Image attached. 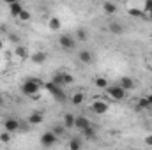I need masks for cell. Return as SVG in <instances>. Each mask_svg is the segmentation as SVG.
Listing matches in <instances>:
<instances>
[{
  "label": "cell",
  "mask_w": 152,
  "mask_h": 150,
  "mask_svg": "<svg viewBox=\"0 0 152 150\" xmlns=\"http://www.w3.org/2000/svg\"><path fill=\"white\" fill-rule=\"evenodd\" d=\"M44 87V83L37 79V78H28L23 81L21 85V92L23 95H28V97H39V88Z\"/></svg>",
  "instance_id": "6da1fadb"
},
{
  "label": "cell",
  "mask_w": 152,
  "mask_h": 150,
  "mask_svg": "<svg viewBox=\"0 0 152 150\" xmlns=\"http://www.w3.org/2000/svg\"><path fill=\"white\" fill-rule=\"evenodd\" d=\"M44 88H46V90H48V92H50L58 103H66L67 97H66V94H64V90H62L60 87H57V85H53L51 81H48V83H44Z\"/></svg>",
  "instance_id": "7a4b0ae2"
},
{
  "label": "cell",
  "mask_w": 152,
  "mask_h": 150,
  "mask_svg": "<svg viewBox=\"0 0 152 150\" xmlns=\"http://www.w3.org/2000/svg\"><path fill=\"white\" fill-rule=\"evenodd\" d=\"M39 141H41V147H44V149H51V147H55V145L58 143V138H57L51 131H46V133L41 134Z\"/></svg>",
  "instance_id": "3957f363"
},
{
  "label": "cell",
  "mask_w": 152,
  "mask_h": 150,
  "mask_svg": "<svg viewBox=\"0 0 152 150\" xmlns=\"http://www.w3.org/2000/svg\"><path fill=\"white\" fill-rule=\"evenodd\" d=\"M106 94L110 95L112 101H124V99H126V90L120 88L118 85H110V87L106 88Z\"/></svg>",
  "instance_id": "277c9868"
},
{
  "label": "cell",
  "mask_w": 152,
  "mask_h": 150,
  "mask_svg": "<svg viewBox=\"0 0 152 150\" xmlns=\"http://www.w3.org/2000/svg\"><path fill=\"white\" fill-rule=\"evenodd\" d=\"M90 110H92V113H96V115H104V113H108L110 106H108V103H106V101L96 99V101L90 104Z\"/></svg>",
  "instance_id": "5b68a950"
},
{
  "label": "cell",
  "mask_w": 152,
  "mask_h": 150,
  "mask_svg": "<svg viewBox=\"0 0 152 150\" xmlns=\"http://www.w3.org/2000/svg\"><path fill=\"white\" fill-rule=\"evenodd\" d=\"M58 44L64 48V50H75L76 48V39L73 36H69V34H62L60 37H58Z\"/></svg>",
  "instance_id": "8992f818"
},
{
  "label": "cell",
  "mask_w": 152,
  "mask_h": 150,
  "mask_svg": "<svg viewBox=\"0 0 152 150\" xmlns=\"http://www.w3.org/2000/svg\"><path fill=\"white\" fill-rule=\"evenodd\" d=\"M4 129H5V133H9V134L20 131V120H16V118H5V120H4Z\"/></svg>",
  "instance_id": "52a82bcc"
},
{
  "label": "cell",
  "mask_w": 152,
  "mask_h": 150,
  "mask_svg": "<svg viewBox=\"0 0 152 150\" xmlns=\"http://www.w3.org/2000/svg\"><path fill=\"white\" fill-rule=\"evenodd\" d=\"M92 124H90V120L85 117V115H78V117H75V127L78 129V131H85L87 127H90Z\"/></svg>",
  "instance_id": "ba28073f"
},
{
  "label": "cell",
  "mask_w": 152,
  "mask_h": 150,
  "mask_svg": "<svg viewBox=\"0 0 152 150\" xmlns=\"http://www.w3.org/2000/svg\"><path fill=\"white\" fill-rule=\"evenodd\" d=\"M117 85H118L120 88H124L126 92H127V90H133V88L136 87V85H134V79H133L131 76H122V78L118 79V83H117Z\"/></svg>",
  "instance_id": "9c48e42d"
},
{
  "label": "cell",
  "mask_w": 152,
  "mask_h": 150,
  "mask_svg": "<svg viewBox=\"0 0 152 150\" xmlns=\"http://www.w3.org/2000/svg\"><path fill=\"white\" fill-rule=\"evenodd\" d=\"M78 60L81 62V64H92L94 62V53L92 51H88V50H81L80 53H78Z\"/></svg>",
  "instance_id": "30bf717a"
},
{
  "label": "cell",
  "mask_w": 152,
  "mask_h": 150,
  "mask_svg": "<svg viewBox=\"0 0 152 150\" xmlns=\"http://www.w3.org/2000/svg\"><path fill=\"white\" fill-rule=\"evenodd\" d=\"M7 5H9V14H11L12 18H18V16L21 14V11L25 9L20 2H9Z\"/></svg>",
  "instance_id": "8fae6325"
},
{
  "label": "cell",
  "mask_w": 152,
  "mask_h": 150,
  "mask_svg": "<svg viewBox=\"0 0 152 150\" xmlns=\"http://www.w3.org/2000/svg\"><path fill=\"white\" fill-rule=\"evenodd\" d=\"M48 28H50L51 32H58V30L62 28V20H60L58 16H51V18L48 20Z\"/></svg>",
  "instance_id": "7c38bea8"
},
{
  "label": "cell",
  "mask_w": 152,
  "mask_h": 150,
  "mask_svg": "<svg viewBox=\"0 0 152 150\" xmlns=\"http://www.w3.org/2000/svg\"><path fill=\"white\" fill-rule=\"evenodd\" d=\"M44 122V115L41 111H34L28 115V125H39Z\"/></svg>",
  "instance_id": "4fadbf2b"
},
{
  "label": "cell",
  "mask_w": 152,
  "mask_h": 150,
  "mask_svg": "<svg viewBox=\"0 0 152 150\" xmlns=\"http://www.w3.org/2000/svg\"><path fill=\"white\" fill-rule=\"evenodd\" d=\"M62 125H64L66 129H73V127H75V115H73V113H64V117H62Z\"/></svg>",
  "instance_id": "5bb4252c"
},
{
  "label": "cell",
  "mask_w": 152,
  "mask_h": 150,
  "mask_svg": "<svg viewBox=\"0 0 152 150\" xmlns=\"http://www.w3.org/2000/svg\"><path fill=\"white\" fill-rule=\"evenodd\" d=\"M14 55L20 58V60H27L30 55H28V51H27V48L25 46H21V44H18L16 48H14Z\"/></svg>",
  "instance_id": "9a60e30c"
},
{
  "label": "cell",
  "mask_w": 152,
  "mask_h": 150,
  "mask_svg": "<svg viewBox=\"0 0 152 150\" xmlns=\"http://www.w3.org/2000/svg\"><path fill=\"white\" fill-rule=\"evenodd\" d=\"M30 60H32L34 64L41 66V64H44V62H46V53H44V51H36L34 55H30Z\"/></svg>",
  "instance_id": "2e32d148"
},
{
  "label": "cell",
  "mask_w": 152,
  "mask_h": 150,
  "mask_svg": "<svg viewBox=\"0 0 152 150\" xmlns=\"http://www.w3.org/2000/svg\"><path fill=\"white\" fill-rule=\"evenodd\" d=\"M62 74H64V71H57V73L53 74V78H51V83L57 85V87H60V88L66 87V85H64V76Z\"/></svg>",
  "instance_id": "e0dca14e"
},
{
  "label": "cell",
  "mask_w": 152,
  "mask_h": 150,
  "mask_svg": "<svg viewBox=\"0 0 152 150\" xmlns=\"http://www.w3.org/2000/svg\"><path fill=\"white\" fill-rule=\"evenodd\" d=\"M81 133H83V136H85L87 140H90V141H96V140H97L96 127H92V125H90V127H87V129H85V131H81Z\"/></svg>",
  "instance_id": "ac0fdd59"
},
{
  "label": "cell",
  "mask_w": 152,
  "mask_h": 150,
  "mask_svg": "<svg viewBox=\"0 0 152 150\" xmlns=\"http://www.w3.org/2000/svg\"><path fill=\"white\" fill-rule=\"evenodd\" d=\"M75 39L80 41V42H85V41L88 39V32H87L83 27H78V28H76V37Z\"/></svg>",
  "instance_id": "d6986e66"
},
{
  "label": "cell",
  "mask_w": 152,
  "mask_h": 150,
  "mask_svg": "<svg viewBox=\"0 0 152 150\" xmlns=\"http://www.w3.org/2000/svg\"><path fill=\"white\" fill-rule=\"evenodd\" d=\"M67 147H69V150H81L83 149V143H81L80 138H71L69 143H67Z\"/></svg>",
  "instance_id": "ffe728a7"
},
{
  "label": "cell",
  "mask_w": 152,
  "mask_h": 150,
  "mask_svg": "<svg viewBox=\"0 0 152 150\" xmlns=\"http://www.w3.org/2000/svg\"><path fill=\"white\" fill-rule=\"evenodd\" d=\"M94 85L97 87V88H103V90H106L110 85H108V79L106 78H103V76H99V78H96L94 79Z\"/></svg>",
  "instance_id": "44dd1931"
},
{
  "label": "cell",
  "mask_w": 152,
  "mask_h": 150,
  "mask_svg": "<svg viewBox=\"0 0 152 150\" xmlns=\"http://www.w3.org/2000/svg\"><path fill=\"white\" fill-rule=\"evenodd\" d=\"M117 9H118V7L115 5L113 2H104V4H103V11H104L106 14H115Z\"/></svg>",
  "instance_id": "7402d4cb"
},
{
  "label": "cell",
  "mask_w": 152,
  "mask_h": 150,
  "mask_svg": "<svg viewBox=\"0 0 152 150\" xmlns=\"http://www.w3.org/2000/svg\"><path fill=\"white\" fill-rule=\"evenodd\" d=\"M108 28H110V32H112V34H117V36H120V34L124 32V27H122L120 23H117V21L110 23V27H108Z\"/></svg>",
  "instance_id": "603a6c76"
},
{
  "label": "cell",
  "mask_w": 152,
  "mask_h": 150,
  "mask_svg": "<svg viewBox=\"0 0 152 150\" xmlns=\"http://www.w3.org/2000/svg\"><path fill=\"white\" fill-rule=\"evenodd\" d=\"M138 110H152L147 97H138Z\"/></svg>",
  "instance_id": "cb8c5ba5"
},
{
  "label": "cell",
  "mask_w": 152,
  "mask_h": 150,
  "mask_svg": "<svg viewBox=\"0 0 152 150\" xmlns=\"http://www.w3.org/2000/svg\"><path fill=\"white\" fill-rule=\"evenodd\" d=\"M83 101H85V94H83V92H76V94H73V104H75V106H80Z\"/></svg>",
  "instance_id": "d4e9b609"
},
{
  "label": "cell",
  "mask_w": 152,
  "mask_h": 150,
  "mask_svg": "<svg viewBox=\"0 0 152 150\" xmlns=\"http://www.w3.org/2000/svg\"><path fill=\"white\" fill-rule=\"evenodd\" d=\"M51 133H53L57 138H60V136H64V134H66V127H64V125H60V124H58V125H53Z\"/></svg>",
  "instance_id": "484cf974"
},
{
  "label": "cell",
  "mask_w": 152,
  "mask_h": 150,
  "mask_svg": "<svg viewBox=\"0 0 152 150\" xmlns=\"http://www.w3.org/2000/svg\"><path fill=\"white\" fill-rule=\"evenodd\" d=\"M129 14H131L133 18H147L145 12H143L142 9H136V7H131V9H129Z\"/></svg>",
  "instance_id": "4316f807"
},
{
  "label": "cell",
  "mask_w": 152,
  "mask_h": 150,
  "mask_svg": "<svg viewBox=\"0 0 152 150\" xmlns=\"http://www.w3.org/2000/svg\"><path fill=\"white\" fill-rule=\"evenodd\" d=\"M30 18H32V14H30V11H27V9H23V11H21V14L18 16V20H20V21H23V23L30 21Z\"/></svg>",
  "instance_id": "83f0119b"
},
{
  "label": "cell",
  "mask_w": 152,
  "mask_h": 150,
  "mask_svg": "<svg viewBox=\"0 0 152 150\" xmlns=\"http://www.w3.org/2000/svg\"><path fill=\"white\" fill-rule=\"evenodd\" d=\"M142 11L145 12V16L151 12L152 11V0H145V2H143V9H142Z\"/></svg>",
  "instance_id": "f1b7e54d"
},
{
  "label": "cell",
  "mask_w": 152,
  "mask_h": 150,
  "mask_svg": "<svg viewBox=\"0 0 152 150\" xmlns=\"http://www.w3.org/2000/svg\"><path fill=\"white\" fill-rule=\"evenodd\" d=\"M62 76H64V85H71V83L75 81V78L69 74V73H64Z\"/></svg>",
  "instance_id": "f546056e"
},
{
  "label": "cell",
  "mask_w": 152,
  "mask_h": 150,
  "mask_svg": "<svg viewBox=\"0 0 152 150\" xmlns=\"http://www.w3.org/2000/svg\"><path fill=\"white\" fill-rule=\"evenodd\" d=\"M0 141L9 143V141H11V134H9V133H2V134H0Z\"/></svg>",
  "instance_id": "4dcf8cb0"
},
{
  "label": "cell",
  "mask_w": 152,
  "mask_h": 150,
  "mask_svg": "<svg viewBox=\"0 0 152 150\" xmlns=\"http://www.w3.org/2000/svg\"><path fill=\"white\" fill-rule=\"evenodd\" d=\"M9 41L14 42V44L18 46V44H20V36H16V34H9Z\"/></svg>",
  "instance_id": "1f68e13d"
},
{
  "label": "cell",
  "mask_w": 152,
  "mask_h": 150,
  "mask_svg": "<svg viewBox=\"0 0 152 150\" xmlns=\"http://www.w3.org/2000/svg\"><path fill=\"white\" fill-rule=\"evenodd\" d=\"M145 145H147V147H152V134L145 136Z\"/></svg>",
  "instance_id": "d6a6232c"
},
{
  "label": "cell",
  "mask_w": 152,
  "mask_h": 150,
  "mask_svg": "<svg viewBox=\"0 0 152 150\" xmlns=\"http://www.w3.org/2000/svg\"><path fill=\"white\" fill-rule=\"evenodd\" d=\"M147 99H149V104H151V108H152V94L151 95H147Z\"/></svg>",
  "instance_id": "836d02e7"
},
{
  "label": "cell",
  "mask_w": 152,
  "mask_h": 150,
  "mask_svg": "<svg viewBox=\"0 0 152 150\" xmlns=\"http://www.w3.org/2000/svg\"><path fill=\"white\" fill-rule=\"evenodd\" d=\"M2 50H4V41L0 39V51H2Z\"/></svg>",
  "instance_id": "e575fe53"
},
{
  "label": "cell",
  "mask_w": 152,
  "mask_h": 150,
  "mask_svg": "<svg viewBox=\"0 0 152 150\" xmlns=\"http://www.w3.org/2000/svg\"><path fill=\"white\" fill-rule=\"evenodd\" d=\"M147 18H149V20H152V11L149 12V14H147Z\"/></svg>",
  "instance_id": "d590c367"
},
{
  "label": "cell",
  "mask_w": 152,
  "mask_h": 150,
  "mask_svg": "<svg viewBox=\"0 0 152 150\" xmlns=\"http://www.w3.org/2000/svg\"><path fill=\"white\" fill-rule=\"evenodd\" d=\"M2 104H4V99H2V95H0V108H2Z\"/></svg>",
  "instance_id": "8d00e7d4"
},
{
  "label": "cell",
  "mask_w": 152,
  "mask_h": 150,
  "mask_svg": "<svg viewBox=\"0 0 152 150\" xmlns=\"http://www.w3.org/2000/svg\"><path fill=\"white\" fill-rule=\"evenodd\" d=\"M149 58H151V62H152V51H151V55H149Z\"/></svg>",
  "instance_id": "74e56055"
}]
</instances>
